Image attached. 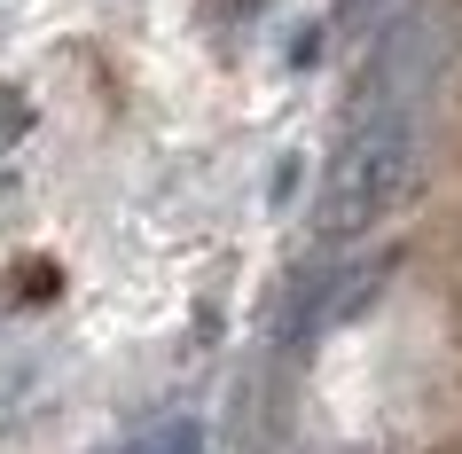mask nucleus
<instances>
[{
	"label": "nucleus",
	"mask_w": 462,
	"mask_h": 454,
	"mask_svg": "<svg viewBox=\"0 0 462 454\" xmlns=\"http://www.w3.org/2000/svg\"><path fill=\"white\" fill-rule=\"evenodd\" d=\"M149 454H204V423H189V415L157 423V431H149Z\"/></svg>",
	"instance_id": "nucleus-2"
},
{
	"label": "nucleus",
	"mask_w": 462,
	"mask_h": 454,
	"mask_svg": "<svg viewBox=\"0 0 462 454\" xmlns=\"http://www.w3.org/2000/svg\"><path fill=\"white\" fill-rule=\"evenodd\" d=\"M102 454H149V431H142V439H125V447H102Z\"/></svg>",
	"instance_id": "nucleus-4"
},
{
	"label": "nucleus",
	"mask_w": 462,
	"mask_h": 454,
	"mask_svg": "<svg viewBox=\"0 0 462 454\" xmlns=\"http://www.w3.org/2000/svg\"><path fill=\"white\" fill-rule=\"evenodd\" d=\"M423 118H431V110L384 102V95L353 102V125H345L337 157H329L321 212H314V227L329 243H353V236H368L376 219L400 212V196L415 189V165H423Z\"/></svg>",
	"instance_id": "nucleus-1"
},
{
	"label": "nucleus",
	"mask_w": 462,
	"mask_h": 454,
	"mask_svg": "<svg viewBox=\"0 0 462 454\" xmlns=\"http://www.w3.org/2000/svg\"><path fill=\"white\" fill-rule=\"evenodd\" d=\"M24 134H32V102L16 87H0V149H16Z\"/></svg>",
	"instance_id": "nucleus-3"
},
{
	"label": "nucleus",
	"mask_w": 462,
	"mask_h": 454,
	"mask_svg": "<svg viewBox=\"0 0 462 454\" xmlns=\"http://www.w3.org/2000/svg\"><path fill=\"white\" fill-rule=\"evenodd\" d=\"M0 212H8V189H0Z\"/></svg>",
	"instance_id": "nucleus-5"
}]
</instances>
